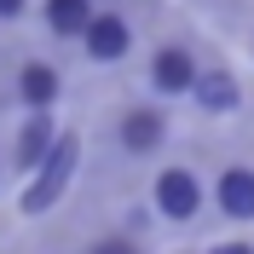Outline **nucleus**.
I'll return each mask as SVG.
<instances>
[{"instance_id": "f257e3e1", "label": "nucleus", "mask_w": 254, "mask_h": 254, "mask_svg": "<svg viewBox=\"0 0 254 254\" xmlns=\"http://www.w3.org/2000/svg\"><path fill=\"white\" fill-rule=\"evenodd\" d=\"M75 150H81L75 133H64L47 156H41V174H35V185L23 190V214H47V208L64 196V185H69V174H75Z\"/></svg>"}, {"instance_id": "f03ea898", "label": "nucleus", "mask_w": 254, "mask_h": 254, "mask_svg": "<svg viewBox=\"0 0 254 254\" xmlns=\"http://www.w3.org/2000/svg\"><path fill=\"white\" fill-rule=\"evenodd\" d=\"M156 208L168 214V220H190V214L202 208V185H196V174H190V168H168V174L156 179Z\"/></svg>"}, {"instance_id": "7ed1b4c3", "label": "nucleus", "mask_w": 254, "mask_h": 254, "mask_svg": "<svg viewBox=\"0 0 254 254\" xmlns=\"http://www.w3.org/2000/svg\"><path fill=\"white\" fill-rule=\"evenodd\" d=\"M81 41H87V52H93L98 64H116L127 52V41H133V35H127V23L116 12H93L87 17V29H81Z\"/></svg>"}, {"instance_id": "20e7f679", "label": "nucleus", "mask_w": 254, "mask_h": 254, "mask_svg": "<svg viewBox=\"0 0 254 254\" xmlns=\"http://www.w3.org/2000/svg\"><path fill=\"white\" fill-rule=\"evenodd\" d=\"M150 81H156L162 93H190V81H196V64H190V52L162 47L156 58H150Z\"/></svg>"}, {"instance_id": "39448f33", "label": "nucleus", "mask_w": 254, "mask_h": 254, "mask_svg": "<svg viewBox=\"0 0 254 254\" xmlns=\"http://www.w3.org/2000/svg\"><path fill=\"white\" fill-rule=\"evenodd\" d=\"M190 93H196V104H202L208 116H225V110H237V81L225 75V69H196Z\"/></svg>"}, {"instance_id": "423d86ee", "label": "nucleus", "mask_w": 254, "mask_h": 254, "mask_svg": "<svg viewBox=\"0 0 254 254\" xmlns=\"http://www.w3.org/2000/svg\"><path fill=\"white\" fill-rule=\"evenodd\" d=\"M122 144L133 156H150L162 144V110H127L122 116Z\"/></svg>"}, {"instance_id": "0eeeda50", "label": "nucleus", "mask_w": 254, "mask_h": 254, "mask_svg": "<svg viewBox=\"0 0 254 254\" xmlns=\"http://www.w3.org/2000/svg\"><path fill=\"white\" fill-rule=\"evenodd\" d=\"M220 208L231 220H249L254 214V168H231V174L220 179Z\"/></svg>"}, {"instance_id": "6e6552de", "label": "nucleus", "mask_w": 254, "mask_h": 254, "mask_svg": "<svg viewBox=\"0 0 254 254\" xmlns=\"http://www.w3.org/2000/svg\"><path fill=\"white\" fill-rule=\"evenodd\" d=\"M17 93H23V104H29V110H47L52 98H58V69H52V64H23Z\"/></svg>"}, {"instance_id": "1a4fd4ad", "label": "nucleus", "mask_w": 254, "mask_h": 254, "mask_svg": "<svg viewBox=\"0 0 254 254\" xmlns=\"http://www.w3.org/2000/svg\"><path fill=\"white\" fill-rule=\"evenodd\" d=\"M47 150H52V122H47V116H35V122L23 127V133H17V150H12V162H17V168H35V162L47 156Z\"/></svg>"}, {"instance_id": "9d476101", "label": "nucleus", "mask_w": 254, "mask_h": 254, "mask_svg": "<svg viewBox=\"0 0 254 254\" xmlns=\"http://www.w3.org/2000/svg\"><path fill=\"white\" fill-rule=\"evenodd\" d=\"M87 17H93L87 0H47V29H52V35H81V29H87Z\"/></svg>"}, {"instance_id": "9b49d317", "label": "nucleus", "mask_w": 254, "mask_h": 254, "mask_svg": "<svg viewBox=\"0 0 254 254\" xmlns=\"http://www.w3.org/2000/svg\"><path fill=\"white\" fill-rule=\"evenodd\" d=\"M93 254H139L127 237H104V243H93Z\"/></svg>"}, {"instance_id": "f8f14e48", "label": "nucleus", "mask_w": 254, "mask_h": 254, "mask_svg": "<svg viewBox=\"0 0 254 254\" xmlns=\"http://www.w3.org/2000/svg\"><path fill=\"white\" fill-rule=\"evenodd\" d=\"M214 254H254V249H249V243H220Z\"/></svg>"}, {"instance_id": "ddd939ff", "label": "nucleus", "mask_w": 254, "mask_h": 254, "mask_svg": "<svg viewBox=\"0 0 254 254\" xmlns=\"http://www.w3.org/2000/svg\"><path fill=\"white\" fill-rule=\"evenodd\" d=\"M23 12V0H0V17H17Z\"/></svg>"}]
</instances>
